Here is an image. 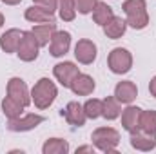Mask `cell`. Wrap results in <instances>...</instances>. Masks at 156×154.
Listing matches in <instances>:
<instances>
[{"label": "cell", "instance_id": "17", "mask_svg": "<svg viewBox=\"0 0 156 154\" xmlns=\"http://www.w3.org/2000/svg\"><path fill=\"white\" fill-rule=\"evenodd\" d=\"M24 18L27 22H31V24H45V22H55V13L45 9V7H42V5L33 4V5H29L26 9Z\"/></svg>", "mask_w": 156, "mask_h": 154}, {"label": "cell", "instance_id": "26", "mask_svg": "<svg viewBox=\"0 0 156 154\" xmlns=\"http://www.w3.org/2000/svg\"><path fill=\"white\" fill-rule=\"evenodd\" d=\"M83 111H85L87 120L102 118V113H104V102L98 100V98H89V100L83 103Z\"/></svg>", "mask_w": 156, "mask_h": 154}, {"label": "cell", "instance_id": "13", "mask_svg": "<svg viewBox=\"0 0 156 154\" xmlns=\"http://www.w3.org/2000/svg\"><path fill=\"white\" fill-rule=\"evenodd\" d=\"M69 89L73 91V94L76 96H89L93 94V91L96 89V82L91 75H85V73H78L75 80L71 82Z\"/></svg>", "mask_w": 156, "mask_h": 154}, {"label": "cell", "instance_id": "1", "mask_svg": "<svg viewBox=\"0 0 156 154\" xmlns=\"http://www.w3.org/2000/svg\"><path fill=\"white\" fill-rule=\"evenodd\" d=\"M56 96H58V87L51 78H40L31 89V103H35L38 111L49 109L55 103Z\"/></svg>", "mask_w": 156, "mask_h": 154}, {"label": "cell", "instance_id": "11", "mask_svg": "<svg viewBox=\"0 0 156 154\" xmlns=\"http://www.w3.org/2000/svg\"><path fill=\"white\" fill-rule=\"evenodd\" d=\"M129 142H131V147L134 151H140V152H151L156 149V134L153 132H145L142 129L134 131L129 134Z\"/></svg>", "mask_w": 156, "mask_h": 154}, {"label": "cell", "instance_id": "12", "mask_svg": "<svg viewBox=\"0 0 156 154\" xmlns=\"http://www.w3.org/2000/svg\"><path fill=\"white\" fill-rule=\"evenodd\" d=\"M62 116L73 127H83L85 121H87V116H85V111H83V103H78V102H67L66 107L62 109Z\"/></svg>", "mask_w": 156, "mask_h": 154}, {"label": "cell", "instance_id": "27", "mask_svg": "<svg viewBox=\"0 0 156 154\" xmlns=\"http://www.w3.org/2000/svg\"><path fill=\"white\" fill-rule=\"evenodd\" d=\"M73 4H75L76 13H80V15H91L94 5L98 4V0H73Z\"/></svg>", "mask_w": 156, "mask_h": 154}, {"label": "cell", "instance_id": "15", "mask_svg": "<svg viewBox=\"0 0 156 154\" xmlns=\"http://www.w3.org/2000/svg\"><path fill=\"white\" fill-rule=\"evenodd\" d=\"M140 114H142V109L138 105H133V103H129L125 109H122V114L120 116H122L123 131H127L129 134L138 131V127H140Z\"/></svg>", "mask_w": 156, "mask_h": 154}, {"label": "cell", "instance_id": "22", "mask_svg": "<svg viewBox=\"0 0 156 154\" xmlns=\"http://www.w3.org/2000/svg\"><path fill=\"white\" fill-rule=\"evenodd\" d=\"M24 111H26V107H24L20 102H16L15 98L5 96V98L2 100V113H4V116H5L7 120H13V118L22 116Z\"/></svg>", "mask_w": 156, "mask_h": 154}, {"label": "cell", "instance_id": "23", "mask_svg": "<svg viewBox=\"0 0 156 154\" xmlns=\"http://www.w3.org/2000/svg\"><path fill=\"white\" fill-rule=\"evenodd\" d=\"M102 102H104V113H102V118H105V120H109V121L120 118V114H122V103L116 100L115 94L104 98Z\"/></svg>", "mask_w": 156, "mask_h": 154}, {"label": "cell", "instance_id": "19", "mask_svg": "<svg viewBox=\"0 0 156 154\" xmlns=\"http://www.w3.org/2000/svg\"><path fill=\"white\" fill-rule=\"evenodd\" d=\"M102 29H104V35H105L107 38L118 40V38H122V37L125 35V31H127V22H125V18L115 15Z\"/></svg>", "mask_w": 156, "mask_h": 154}, {"label": "cell", "instance_id": "5", "mask_svg": "<svg viewBox=\"0 0 156 154\" xmlns=\"http://www.w3.org/2000/svg\"><path fill=\"white\" fill-rule=\"evenodd\" d=\"M38 54H40V44L37 42L35 35L31 31H24L22 40L18 44V49H16V56L22 62L29 64V62H35L38 58Z\"/></svg>", "mask_w": 156, "mask_h": 154}, {"label": "cell", "instance_id": "25", "mask_svg": "<svg viewBox=\"0 0 156 154\" xmlns=\"http://www.w3.org/2000/svg\"><path fill=\"white\" fill-rule=\"evenodd\" d=\"M142 131L145 132H153L156 134V111L153 109H142V114H140V127Z\"/></svg>", "mask_w": 156, "mask_h": 154}, {"label": "cell", "instance_id": "16", "mask_svg": "<svg viewBox=\"0 0 156 154\" xmlns=\"http://www.w3.org/2000/svg\"><path fill=\"white\" fill-rule=\"evenodd\" d=\"M22 35H24L22 29H16V27L7 29V31L2 33V37H0V49H2L5 54L16 53L18 44H20V40H22Z\"/></svg>", "mask_w": 156, "mask_h": 154}, {"label": "cell", "instance_id": "20", "mask_svg": "<svg viewBox=\"0 0 156 154\" xmlns=\"http://www.w3.org/2000/svg\"><path fill=\"white\" fill-rule=\"evenodd\" d=\"M93 22L96 24V26H100V27H104L113 16H115V11H113V7L107 4V2H100L98 0V4L94 5V9H93Z\"/></svg>", "mask_w": 156, "mask_h": 154}, {"label": "cell", "instance_id": "6", "mask_svg": "<svg viewBox=\"0 0 156 154\" xmlns=\"http://www.w3.org/2000/svg\"><path fill=\"white\" fill-rule=\"evenodd\" d=\"M45 121V116L37 114V113H29V114H22L18 118L7 120V129L11 132H29L33 129H37Z\"/></svg>", "mask_w": 156, "mask_h": 154}, {"label": "cell", "instance_id": "9", "mask_svg": "<svg viewBox=\"0 0 156 154\" xmlns=\"http://www.w3.org/2000/svg\"><path fill=\"white\" fill-rule=\"evenodd\" d=\"M78 73H80V67H78L75 62H58L53 67V76H55V80L62 87H66V89H69L71 82L75 80V76H76Z\"/></svg>", "mask_w": 156, "mask_h": 154}, {"label": "cell", "instance_id": "28", "mask_svg": "<svg viewBox=\"0 0 156 154\" xmlns=\"http://www.w3.org/2000/svg\"><path fill=\"white\" fill-rule=\"evenodd\" d=\"M33 4H37V5H42V7H45V9H49V11H56V5H58V0H33Z\"/></svg>", "mask_w": 156, "mask_h": 154}, {"label": "cell", "instance_id": "10", "mask_svg": "<svg viewBox=\"0 0 156 154\" xmlns=\"http://www.w3.org/2000/svg\"><path fill=\"white\" fill-rule=\"evenodd\" d=\"M49 54L55 58H62L69 53L71 49V33L69 31H58L53 35V38L49 42Z\"/></svg>", "mask_w": 156, "mask_h": 154}, {"label": "cell", "instance_id": "21", "mask_svg": "<svg viewBox=\"0 0 156 154\" xmlns=\"http://www.w3.org/2000/svg\"><path fill=\"white\" fill-rule=\"evenodd\" d=\"M69 151V142L64 138H49L42 145V154H67Z\"/></svg>", "mask_w": 156, "mask_h": 154}, {"label": "cell", "instance_id": "18", "mask_svg": "<svg viewBox=\"0 0 156 154\" xmlns=\"http://www.w3.org/2000/svg\"><path fill=\"white\" fill-rule=\"evenodd\" d=\"M31 33L35 35L37 42L40 44V47H47L49 42L53 38V35L56 33V24L55 22H45V24H35Z\"/></svg>", "mask_w": 156, "mask_h": 154}, {"label": "cell", "instance_id": "3", "mask_svg": "<svg viewBox=\"0 0 156 154\" xmlns=\"http://www.w3.org/2000/svg\"><path fill=\"white\" fill-rule=\"evenodd\" d=\"M91 140H93V145L96 147V151L111 154L116 152L118 145H120V132L115 127H98L93 131Z\"/></svg>", "mask_w": 156, "mask_h": 154}, {"label": "cell", "instance_id": "24", "mask_svg": "<svg viewBox=\"0 0 156 154\" xmlns=\"http://www.w3.org/2000/svg\"><path fill=\"white\" fill-rule=\"evenodd\" d=\"M56 11H58L60 20H64V22H73L76 18V9H75L73 0H58Z\"/></svg>", "mask_w": 156, "mask_h": 154}, {"label": "cell", "instance_id": "32", "mask_svg": "<svg viewBox=\"0 0 156 154\" xmlns=\"http://www.w3.org/2000/svg\"><path fill=\"white\" fill-rule=\"evenodd\" d=\"M4 24H5V16L0 13V29H2V26H4Z\"/></svg>", "mask_w": 156, "mask_h": 154}, {"label": "cell", "instance_id": "2", "mask_svg": "<svg viewBox=\"0 0 156 154\" xmlns=\"http://www.w3.org/2000/svg\"><path fill=\"white\" fill-rule=\"evenodd\" d=\"M122 11L125 15L127 27L142 31L149 26V11L145 0H125L122 4Z\"/></svg>", "mask_w": 156, "mask_h": 154}, {"label": "cell", "instance_id": "4", "mask_svg": "<svg viewBox=\"0 0 156 154\" xmlns=\"http://www.w3.org/2000/svg\"><path fill=\"white\" fill-rule=\"evenodd\" d=\"M107 67L113 75H127L133 69V53L125 47H115L107 54Z\"/></svg>", "mask_w": 156, "mask_h": 154}, {"label": "cell", "instance_id": "31", "mask_svg": "<svg viewBox=\"0 0 156 154\" xmlns=\"http://www.w3.org/2000/svg\"><path fill=\"white\" fill-rule=\"evenodd\" d=\"M2 4H5V5H18L22 0H0Z\"/></svg>", "mask_w": 156, "mask_h": 154}, {"label": "cell", "instance_id": "8", "mask_svg": "<svg viewBox=\"0 0 156 154\" xmlns=\"http://www.w3.org/2000/svg\"><path fill=\"white\" fill-rule=\"evenodd\" d=\"M98 56V47L93 40L89 38H80L75 44V58L78 64L82 65H91Z\"/></svg>", "mask_w": 156, "mask_h": 154}, {"label": "cell", "instance_id": "7", "mask_svg": "<svg viewBox=\"0 0 156 154\" xmlns=\"http://www.w3.org/2000/svg\"><path fill=\"white\" fill-rule=\"evenodd\" d=\"M5 93H7V96H11L16 102H20L24 107L31 105V91H29L27 83L22 78H18V76L9 78V82L5 85Z\"/></svg>", "mask_w": 156, "mask_h": 154}, {"label": "cell", "instance_id": "14", "mask_svg": "<svg viewBox=\"0 0 156 154\" xmlns=\"http://www.w3.org/2000/svg\"><path fill=\"white\" fill-rule=\"evenodd\" d=\"M115 96H116V100L120 103L129 105V103H133V102L136 100V96H138V87H136V83L131 82V80H122V82H118L116 87H115Z\"/></svg>", "mask_w": 156, "mask_h": 154}, {"label": "cell", "instance_id": "29", "mask_svg": "<svg viewBox=\"0 0 156 154\" xmlns=\"http://www.w3.org/2000/svg\"><path fill=\"white\" fill-rule=\"evenodd\" d=\"M96 147L94 145H80L76 147V154H82V152H89V154H94Z\"/></svg>", "mask_w": 156, "mask_h": 154}, {"label": "cell", "instance_id": "30", "mask_svg": "<svg viewBox=\"0 0 156 154\" xmlns=\"http://www.w3.org/2000/svg\"><path fill=\"white\" fill-rule=\"evenodd\" d=\"M149 93H151L153 98H156V76H153L151 82H149Z\"/></svg>", "mask_w": 156, "mask_h": 154}]
</instances>
